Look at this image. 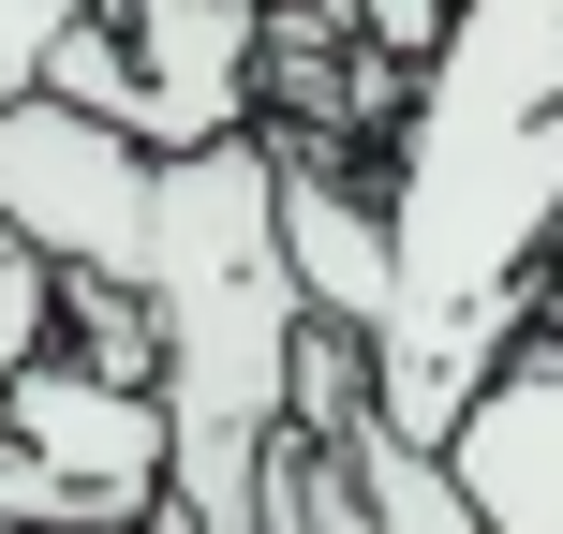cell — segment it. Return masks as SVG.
<instances>
[{
	"label": "cell",
	"instance_id": "1",
	"mask_svg": "<svg viewBox=\"0 0 563 534\" xmlns=\"http://www.w3.org/2000/svg\"><path fill=\"white\" fill-rule=\"evenodd\" d=\"M371 194H386L371 416L445 446V416L534 341V282L563 253V0H445Z\"/></svg>",
	"mask_w": 563,
	"mask_h": 534
},
{
	"label": "cell",
	"instance_id": "2",
	"mask_svg": "<svg viewBox=\"0 0 563 534\" xmlns=\"http://www.w3.org/2000/svg\"><path fill=\"white\" fill-rule=\"evenodd\" d=\"M282 134L148 164V401H164V534H267V460L297 431V282H282Z\"/></svg>",
	"mask_w": 563,
	"mask_h": 534
},
{
	"label": "cell",
	"instance_id": "3",
	"mask_svg": "<svg viewBox=\"0 0 563 534\" xmlns=\"http://www.w3.org/2000/svg\"><path fill=\"white\" fill-rule=\"evenodd\" d=\"M164 520V401L89 357L0 371V534H148Z\"/></svg>",
	"mask_w": 563,
	"mask_h": 534
},
{
	"label": "cell",
	"instance_id": "4",
	"mask_svg": "<svg viewBox=\"0 0 563 534\" xmlns=\"http://www.w3.org/2000/svg\"><path fill=\"white\" fill-rule=\"evenodd\" d=\"M0 224L59 282H119L134 297V268H148V149L30 89V105H0Z\"/></svg>",
	"mask_w": 563,
	"mask_h": 534
},
{
	"label": "cell",
	"instance_id": "5",
	"mask_svg": "<svg viewBox=\"0 0 563 534\" xmlns=\"http://www.w3.org/2000/svg\"><path fill=\"white\" fill-rule=\"evenodd\" d=\"M134 59V149L178 164V149L253 134L267 105V0H89Z\"/></svg>",
	"mask_w": 563,
	"mask_h": 534
},
{
	"label": "cell",
	"instance_id": "6",
	"mask_svg": "<svg viewBox=\"0 0 563 534\" xmlns=\"http://www.w3.org/2000/svg\"><path fill=\"white\" fill-rule=\"evenodd\" d=\"M430 460L460 476V505H475L489 534H563V341L534 327V341L445 416Z\"/></svg>",
	"mask_w": 563,
	"mask_h": 534
},
{
	"label": "cell",
	"instance_id": "7",
	"mask_svg": "<svg viewBox=\"0 0 563 534\" xmlns=\"http://www.w3.org/2000/svg\"><path fill=\"white\" fill-rule=\"evenodd\" d=\"M267 208H282V282H297V312L371 357V327H386V194H371L356 164H327V149H282Z\"/></svg>",
	"mask_w": 563,
	"mask_h": 534
},
{
	"label": "cell",
	"instance_id": "8",
	"mask_svg": "<svg viewBox=\"0 0 563 534\" xmlns=\"http://www.w3.org/2000/svg\"><path fill=\"white\" fill-rule=\"evenodd\" d=\"M45 105H75V119H104V134H134V59H119V30H104V15H75V30H59Z\"/></svg>",
	"mask_w": 563,
	"mask_h": 534
},
{
	"label": "cell",
	"instance_id": "9",
	"mask_svg": "<svg viewBox=\"0 0 563 534\" xmlns=\"http://www.w3.org/2000/svg\"><path fill=\"white\" fill-rule=\"evenodd\" d=\"M45 341H59V268L30 253L15 224H0V371H30Z\"/></svg>",
	"mask_w": 563,
	"mask_h": 534
},
{
	"label": "cell",
	"instance_id": "10",
	"mask_svg": "<svg viewBox=\"0 0 563 534\" xmlns=\"http://www.w3.org/2000/svg\"><path fill=\"white\" fill-rule=\"evenodd\" d=\"M89 0H0V105H30L45 89V59H59V30H75Z\"/></svg>",
	"mask_w": 563,
	"mask_h": 534
},
{
	"label": "cell",
	"instance_id": "11",
	"mask_svg": "<svg viewBox=\"0 0 563 534\" xmlns=\"http://www.w3.org/2000/svg\"><path fill=\"white\" fill-rule=\"evenodd\" d=\"M534 327H549V341H563V253H549V282H534Z\"/></svg>",
	"mask_w": 563,
	"mask_h": 534
},
{
	"label": "cell",
	"instance_id": "12",
	"mask_svg": "<svg viewBox=\"0 0 563 534\" xmlns=\"http://www.w3.org/2000/svg\"><path fill=\"white\" fill-rule=\"evenodd\" d=\"M148 534H164V520H148Z\"/></svg>",
	"mask_w": 563,
	"mask_h": 534
}]
</instances>
